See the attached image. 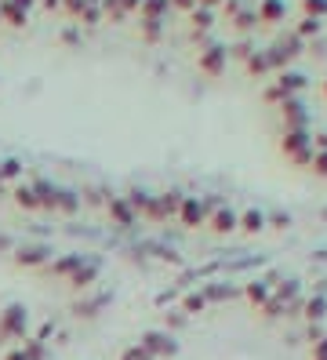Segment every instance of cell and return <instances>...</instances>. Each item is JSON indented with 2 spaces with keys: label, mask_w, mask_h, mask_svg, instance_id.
<instances>
[{
  "label": "cell",
  "mask_w": 327,
  "mask_h": 360,
  "mask_svg": "<svg viewBox=\"0 0 327 360\" xmlns=\"http://www.w3.org/2000/svg\"><path fill=\"white\" fill-rule=\"evenodd\" d=\"M124 360H146V356H142V353H127Z\"/></svg>",
  "instance_id": "obj_1"
},
{
  "label": "cell",
  "mask_w": 327,
  "mask_h": 360,
  "mask_svg": "<svg viewBox=\"0 0 327 360\" xmlns=\"http://www.w3.org/2000/svg\"><path fill=\"white\" fill-rule=\"evenodd\" d=\"M8 360H26V356H22V353H11V356H8Z\"/></svg>",
  "instance_id": "obj_2"
}]
</instances>
